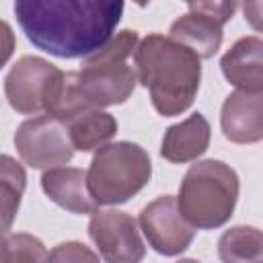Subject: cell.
Masks as SVG:
<instances>
[{
    "label": "cell",
    "mask_w": 263,
    "mask_h": 263,
    "mask_svg": "<svg viewBox=\"0 0 263 263\" xmlns=\"http://www.w3.org/2000/svg\"><path fill=\"white\" fill-rule=\"evenodd\" d=\"M0 263H6V232L0 228Z\"/></svg>",
    "instance_id": "21"
},
{
    "label": "cell",
    "mask_w": 263,
    "mask_h": 263,
    "mask_svg": "<svg viewBox=\"0 0 263 263\" xmlns=\"http://www.w3.org/2000/svg\"><path fill=\"white\" fill-rule=\"evenodd\" d=\"M177 263H199V261H195V259H181V261H177Z\"/></svg>",
    "instance_id": "22"
},
{
    "label": "cell",
    "mask_w": 263,
    "mask_h": 263,
    "mask_svg": "<svg viewBox=\"0 0 263 263\" xmlns=\"http://www.w3.org/2000/svg\"><path fill=\"white\" fill-rule=\"evenodd\" d=\"M234 2H191L189 12L171 25V39L191 49L199 60L216 55L222 45V27L232 18Z\"/></svg>",
    "instance_id": "8"
},
{
    "label": "cell",
    "mask_w": 263,
    "mask_h": 263,
    "mask_svg": "<svg viewBox=\"0 0 263 263\" xmlns=\"http://www.w3.org/2000/svg\"><path fill=\"white\" fill-rule=\"evenodd\" d=\"M152 177L148 152L132 142L101 146L86 173V189L97 205H117L134 197Z\"/></svg>",
    "instance_id": "5"
},
{
    "label": "cell",
    "mask_w": 263,
    "mask_h": 263,
    "mask_svg": "<svg viewBox=\"0 0 263 263\" xmlns=\"http://www.w3.org/2000/svg\"><path fill=\"white\" fill-rule=\"evenodd\" d=\"M45 263H99V255L86 245L70 240L53 247Z\"/></svg>",
    "instance_id": "19"
},
{
    "label": "cell",
    "mask_w": 263,
    "mask_h": 263,
    "mask_svg": "<svg viewBox=\"0 0 263 263\" xmlns=\"http://www.w3.org/2000/svg\"><path fill=\"white\" fill-rule=\"evenodd\" d=\"M222 263H263V236L255 226H234L218 240Z\"/></svg>",
    "instance_id": "16"
},
{
    "label": "cell",
    "mask_w": 263,
    "mask_h": 263,
    "mask_svg": "<svg viewBox=\"0 0 263 263\" xmlns=\"http://www.w3.org/2000/svg\"><path fill=\"white\" fill-rule=\"evenodd\" d=\"M224 78L238 90L263 92V41L255 35L238 39L220 62Z\"/></svg>",
    "instance_id": "12"
},
{
    "label": "cell",
    "mask_w": 263,
    "mask_h": 263,
    "mask_svg": "<svg viewBox=\"0 0 263 263\" xmlns=\"http://www.w3.org/2000/svg\"><path fill=\"white\" fill-rule=\"evenodd\" d=\"M27 187V173L12 156L0 154V228L10 230Z\"/></svg>",
    "instance_id": "17"
},
{
    "label": "cell",
    "mask_w": 263,
    "mask_h": 263,
    "mask_svg": "<svg viewBox=\"0 0 263 263\" xmlns=\"http://www.w3.org/2000/svg\"><path fill=\"white\" fill-rule=\"evenodd\" d=\"M64 72L37 55L21 58L4 80L10 107L23 115H37L47 109Z\"/></svg>",
    "instance_id": "6"
},
{
    "label": "cell",
    "mask_w": 263,
    "mask_h": 263,
    "mask_svg": "<svg viewBox=\"0 0 263 263\" xmlns=\"http://www.w3.org/2000/svg\"><path fill=\"white\" fill-rule=\"evenodd\" d=\"M210 146V123L201 113H193L181 123L164 132L160 154L168 162H191L199 158Z\"/></svg>",
    "instance_id": "14"
},
{
    "label": "cell",
    "mask_w": 263,
    "mask_h": 263,
    "mask_svg": "<svg viewBox=\"0 0 263 263\" xmlns=\"http://www.w3.org/2000/svg\"><path fill=\"white\" fill-rule=\"evenodd\" d=\"M70 142L74 150L90 152L95 148L105 146L115 134H117V121L111 113H105L101 109H90L74 117L66 123Z\"/></svg>",
    "instance_id": "15"
},
{
    "label": "cell",
    "mask_w": 263,
    "mask_h": 263,
    "mask_svg": "<svg viewBox=\"0 0 263 263\" xmlns=\"http://www.w3.org/2000/svg\"><path fill=\"white\" fill-rule=\"evenodd\" d=\"M138 47L136 31H121L111 37L99 51L84 58L82 68L74 72V86L90 109L125 103L138 82L136 70L127 58Z\"/></svg>",
    "instance_id": "4"
},
{
    "label": "cell",
    "mask_w": 263,
    "mask_h": 263,
    "mask_svg": "<svg viewBox=\"0 0 263 263\" xmlns=\"http://www.w3.org/2000/svg\"><path fill=\"white\" fill-rule=\"evenodd\" d=\"M224 136L234 144H255L263 138V92L234 90L220 115Z\"/></svg>",
    "instance_id": "11"
},
{
    "label": "cell",
    "mask_w": 263,
    "mask_h": 263,
    "mask_svg": "<svg viewBox=\"0 0 263 263\" xmlns=\"http://www.w3.org/2000/svg\"><path fill=\"white\" fill-rule=\"evenodd\" d=\"M138 80L148 88L154 109L164 117L187 111L199 90L201 60L171 37L150 33L134 51Z\"/></svg>",
    "instance_id": "2"
},
{
    "label": "cell",
    "mask_w": 263,
    "mask_h": 263,
    "mask_svg": "<svg viewBox=\"0 0 263 263\" xmlns=\"http://www.w3.org/2000/svg\"><path fill=\"white\" fill-rule=\"evenodd\" d=\"M21 160L31 168H53L74 156L66 123L51 115H37L23 121L14 134Z\"/></svg>",
    "instance_id": "7"
},
{
    "label": "cell",
    "mask_w": 263,
    "mask_h": 263,
    "mask_svg": "<svg viewBox=\"0 0 263 263\" xmlns=\"http://www.w3.org/2000/svg\"><path fill=\"white\" fill-rule=\"evenodd\" d=\"M138 222L148 245L164 257L181 255L195 236V228L181 216L173 195H162L150 201L140 212Z\"/></svg>",
    "instance_id": "10"
},
{
    "label": "cell",
    "mask_w": 263,
    "mask_h": 263,
    "mask_svg": "<svg viewBox=\"0 0 263 263\" xmlns=\"http://www.w3.org/2000/svg\"><path fill=\"white\" fill-rule=\"evenodd\" d=\"M45 195L72 214H95L97 203L86 189V173L74 166H53L41 177Z\"/></svg>",
    "instance_id": "13"
},
{
    "label": "cell",
    "mask_w": 263,
    "mask_h": 263,
    "mask_svg": "<svg viewBox=\"0 0 263 263\" xmlns=\"http://www.w3.org/2000/svg\"><path fill=\"white\" fill-rule=\"evenodd\" d=\"M14 45H16V41H14L12 27L6 21H0V68L6 66V62L12 58Z\"/></svg>",
    "instance_id": "20"
},
{
    "label": "cell",
    "mask_w": 263,
    "mask_h": 263,
    "mask_svg": "<svg viewBox=\"0 0 263 263\" xmlns=\"http://www.w3.org/2000/svg\"><path fill=\"white\" fill-rule=\"evenodd\" d=\"M88 234L105 263H140L146 255L136 220L125 212H95L88 222Z\"/></svg>",
    "instance_id": "9"
},
{
    "label": "cell",
    "mask_w": 263,
    "mask_h": 263,
    "mask_svg": "<svg viewBox=\"0 0 263 263\" xmlns=\"http://www.w3.org/2000/svg\"><path fill=\"white\" fill-rule=\"evenodd\" d=\"M238 189V175L232 166L222 160H201L185 173L177 208L193 228H220L234 212Z\"/></svg>",
    "instance_id": "3"
},
{
    "label": "cell",
    "mask_w": 263,
    "mask_h": 263,
    "mask_svg": "<svg viewBox=\"0 0 263 263\" xmlns=\"http://www.w3.org/2000/svg\"><path fill=\"white\" fill-rule=\"evenodd\" d=\"M47 249L43 242L27 232L6 234V263H45Z\"/></svg>",
    "instance_id": "18"
},
{
    "label": "cell",
    "mask_w": 263,
    "mask_h": 263,
    "mask_svg": "<svg viewBox=\"0 0 263 263\" xmlns=\"http://www.w3.org/2000/svg\"><path fill=\"white\" fill-rule=\"evenodd\" d=\"M16 21L27 39L55 58H88L113 35L123 14L109 0H18Z\"/></svg>",
    "instance_id": "1"
}]
</instances>
